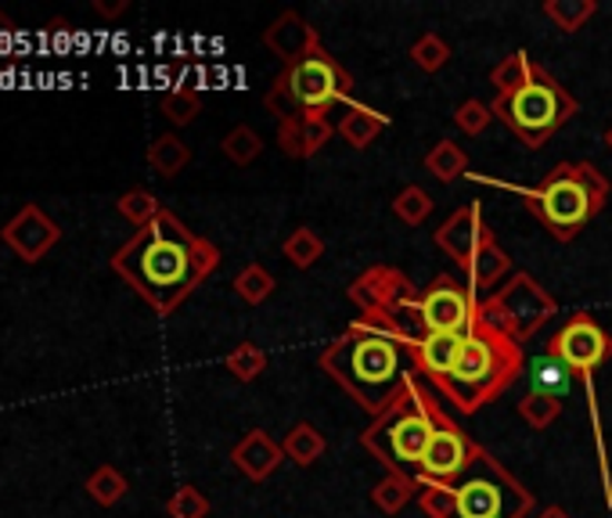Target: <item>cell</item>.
Segmentation results:
<instances>
[{"mask_svg":"<svg viewBox=\"0 0 612 518\" xmlns=\"http://www.w3.org/2000/svg\"><path fill=\"white\" fill-rule=\"evenodd\" d=\"M217 267L220 249L188 231V223L170 209H162L141 231H134L127 246L112 256V270L159 317H170Z\"/></svg>","mask_w":612,"mask_h":518,"instance_id":"cell-1","label":"cell"},{"mask_svg":"<svg viewBox=\"0 0 612 518\" xmlns=\"http://www.w3.org/2000/svg\"><path fill=\"white\" fill-rule=\"evenodd\" d=\"M317 368L372 418L386 415L404 386L418 375L415 353L407 342L361 321H354L339 339L325 346Z\"/></svg>","mask_w":612,"mask_h":518,"instance_id":"cell-2","label":"cell"},{"mask_svg":"<svg viewBox=\"0 0 612 518\" xmlns=\"http://www.w3.org/2000/svg\"><path fill=\"white\" fill-rule=\"evenodd\" d=\"M418 505L428 518H530L537 500L494 454L480 450L454 482H425Z\"/></svg>","mask_w":612,"mask_h":518,"instance_id":"cell-3","label":"cell"},{"mask_svg":"<svg viewBox=\"0 0 612 518\" xmlns=\"http://www.w3.org/2000/svg\"><path fill=\"white\" fill-rule=\"evenodd\" d=\"M476 180L523 198V206L541 220V227L555 241H573L605 209L612 191L609 177L594 162H559L555 170H547L541 177V185L533 188H515L494 177H476Z\"/></svg>","mask_w":612,"mask_h":518,"instance_id":"cell-4","label":"cell"},{"mask_svg":"<svg viewBox=\"0 0 612 518\" xmlns=\"http://www.w3.org/2000/svg\"><path fill=\"white\" fill-rule=\"evenodd\" d=\"M523 346L476 317V325L465 335L462 357H457L454 371L443 378L440 392L454 404L457 415H480L486 404H494L523 375Z\"/></svg>","mask_w":612,"mask_h":518,"instance_id":"cell-5","label":"cell"},{"mask_svg":"<svg viewBox=\"0 0 612 518\" xmlns=\"http://www.w3.org/2000/svg\"><path fill=\"white\" fill-rule=\"evenodd\" d=\"M436 392H428L415 375L386 415L361 432V447L393 476H418L422 454L436 429Z\"/></svg>","mask_w":612,"mask_h":518,"instance_id":"cell-6","label":"cell"},{"mask_svg":"<svg viewBox=\"0 0 612 518\" xmlns=\"http://www.w3.org/2000/svg\"><path fill=\"white\" fill-rule=\"evenodd\" d=\"M547 357L559 360L584 382L588 392V410H591V432H594V454H599V476H602V494L605 505L612 508V471H609V454H605V436H602V415H599V392H594V371L612 357V335L594 321L591 313H573L547 342Z\"/></svg>","mask_w":612,"mask_h":518,"instance_id":"cell-7","label":"cell"},{"mask_svg":"<svg viewBox=\"0 0 612 518\" xmlns=\"http://www.w3.org/2000/svg\"><path fill=\"white\" fill-rule=\"evenodd\" d=\"M494 116L526 148H544L576 116V98L544 66H533L523 90L509 98H494Z\"/></svg>","mask_w":612,"mask_h":518,"instance_id":"cell-8","label":"cell"},{"mask_svg":"<svg viewBox=\"0 0 612 518\" xmlns=\"http://www.w3.org/2000/svg\"><path fill=\"white\" fill-rule=\"evenodd\" d=\"M559 302L547 288L533 278V273L519 270L504 281L497 292H490L480 299V317L490 321L494 328H501L509 339H515L519 346L530 342L551 317H555Z\"/></svg>","mask_w":612,"mask_h":518,"instance_id":"cell-9","label":"cell"},{"mask_svg":"<svg viewBox=\"0 0 612 518\" xmlns=\"http://www.w3.org/2000/svg\"><path fill=\"white\" fill-rule=\"evenodd\" d=\"M278 80L288 87V94L296 98L303 116H328L339 101L354 98V76L325 48H314L306 58H299L296 66H285Z\"/></svg>","mask_w":612,"mask_h":518,"instance_id":"cell-10","label":"cell"},{"mask_svg":"<svg viewBox=\"0 0 612 518\" xmlns=\"http://www.w3.org/2000/svg\"><path fill=\"white\" fill-rule=\"evenodd\" d=\"M415 307L425 335H468L480 317V296L451 273H436L425 292H418Z\"/></svg>","mask_w":612,"mask_h":518,"instance_id":"cell-11","label":"cell"},{"mask_svg":"<svg viewBox=\"0 0 612 518\" xmlns=\"http://www.w3.org/2000/svg\"><path fill=\"white\" fill-rule=\"evenodd\" d=\"M483 447L472 439L462 425H457L443 404H436V429H433V439H428V447L422 454V465H418V482H454L462 471L472 465V457H476Z\"/></svg>","mask_w":612,"mask_h":518,"instance_id":"cell-12","label":"cell"},{"mask_svg":"<svg viewBox=\"0 0 612 518\" xmlns=\"http://www.w3.org/2000/svg\"><path fill=\"white\" fill-rule=\"evenodd\" d=\"M415 285L407 281L404 270L396 267H367L361 278L349 281L346 299L361 310L357 321L367 328H382L396 313V307L415 299Z\"/></svg>","mask_w":612,"mask_h":518,"instance_id":"cell-13","label":"cell"},{"mask_svg":"<svg viewBox=\"0 0 612 518\" xmlns=\"http://www.w3.org/2000/svg\"><path fill=\"white\" fill-rule=\"evenodd\" d=\"M490 241H497V235L490 231V223L483 220L480 202H468L462 209H454L451 217L433 231V246L443 256H451L462 270H468L472 256H476L483 246H490Z\"/></svg>","mask_w":612,"mask_h":518,"instance_id":"cell-14","label":"cell"},{"mask_svg":"<svg viewBox=\"0 0 612 518\" xmlns=\"http://www.w3.org/2000/svg\"><path fill=\"white\" fill-rule=\"evenodd\" d=\"M0 238H4V246L22 259V263H40L43 256H48L58 241H61V227L43 212L40 206H22L14 217L4 223V231H0Z\"/></svg>","mask_w":612,"mask_h":518,"instance_id":"cell-15","label":"cell"},{"mask_svg":"<svg viewBox=\"0 0 612 518\" xmlns=\"http://www.w3.org/2000/svg\"><path fill=\"white\" fill-rule=\"evenodd\" d=\"M264 48L274 58H282L285 66H296L299 58H306L314 48H320V37H317V29L306 22L299 11L285 8L278 19L264 29Z\"/></svg>","mask_w":612,"mask_h":518,"instance_id":"cell-16","label":"cell"},{"mask_svg":"<svg viewBox=\"0 0 612 518\" xmlns=\"http://www.w3.org/2000/svg\"><path fill=\"white\" fill-rule=\"evenodd\" d=\"M231 461H235V468L241 471L245 479L264 482V479H270L274 471L282 468L285 450H282L278 439H270L264 429H249L231 447Z\"/></svg>","mask_w":612,"mask_h":518,"instance_id":"cell-17","label":"cell"},{"mask_svg":"<svg viewBox=\"0 0 612 518\" xmlns=\"http://www.w3.org/2000/svg\"><path fill=\"white\" fill-rule=\"evenodd\" d=\"M465 349V335H425L422 342L411 346V353H415V363H418V375L428 378L436 389L443 386V378H447L454 371L457 357H462Z\"/></svg>","mask_w":612,"mask_h":518,"instance_id":"cell-18","label":"cell"},{"mask_svg":"<svg viewBox=\"0 0 612 518\" xmlns=\"http://www.w3.org/2000/svg\"><path fill=\"white\" fill-rule=\"evenodd\" d=\"M332 133L335 127L328 123V116H299L278 123V145L288 159H310L332 141Z\"/></svg>","mask_w":612,"mask_h":518,"instance_id":"cell-19","label":"cell"},{"mask_svg":"<svg viewBox=\"0 0 612 518\" xmlns=\"http://www.w3.org/2000/svg\"><path fill=\"white\" fill-rule=\"evenodd\" d=\"M468 288L476 296H490V292H497L501 281L512 273V256L501 249V241H490V246H483L476 256H472V263H468Z\"/></svg>","mask_w":612,"mask_h":518,"instance_id":"cell-20","label":"cell"},{"mask_svg":"<svg viewBox=\"0 0 612 518\" xmlns=\"http://www.w3.org/2000/svg\"><path fill=\"white\" fill-rule=\"evenodd\" d=\"M389 127V119L386 116H378L375 109H367V104H346V112L339 119V127H335V133L343 137V141L349 148H372L375 145V137Z\"/></svg>","mask_w":612,"mask_h":518,"instance_id":"cell-21","label":"cell"},{"mask_svg":"<svg viewBox=\"0 0 612 518\" xmlns=\"http://www.w3.org/2000/svg\"><path fill=\"white\" fill-rule=\"evenodd\" d=\"M282 450H285V457H288V461H293V465L310 468V465H317V461H320V454L328 450V439L320 436V429H317L314 421H296L293 429L285 432Z\"/></svg>","mask_w":612,"mask_h":518,"instance_id":"cell-22","label":"cell"},{"mask_svg":"<svg viewBox=\"0 0 612 518\" xmlns=\"http://www.w3.org/2000/svg\"><path fill=\"white\" fill-rule=\"evenodd\" d=\"M148 166L156 170L162 180H174L177 173L188 170V162H191V148L180 141L177 133H159L156 141L148 145Z\"/></svg>","mask_w":612,"mask_h":518,"instance_id":"cell-23","label":"cell"},{"mask_svg":"<svg viewBox=\"0 0 612 518\" xmlns=\"http://www.w3.org/2000/svg\"><path fill=\"white\" fill-rule=\"evenodd\" d=\"M425 170L433 173L440 185H451L457 177H468V156L465 148L451 141V137H443L433 148L425 151Z\"/></svg>","mask_w":612,"mask_h":518,"instance_id":"cell-24","label":"cell"},{"mask_svg":"<svg viewBox=\"0 0 612 518\" xmlns=\"http://www.w3.org/2000/svg\"><path fill=\"white\" fill-rule=\"evenodd\" d=\"M418 494H422V486H418L415 476H393L389 471L386 479L372 486V505L382 515H396V511H404Z\"/></svg>","mask_w":612,"mask_h":518,"instance_id":"cell-25","label":"cell"},{"mask_svg":"<svg viewBox=\"0 0 612 518\" xmlns=\"http://www.w3.org/2000/svg\"><path fill=\"white\" fill-rule=\"evenodd\" d=\"M519 418H523L533 432H544V429H551L559 418H562V396H555V392H544V389H537L533 386L523 400H519Z\"/></svg>","mask_w":612,"mask_h":518,"instance_id":"cell-26","label":"cell"},{"mask_svg":"<svg viewBox=\"0 0 612 518\" xmlns=\"http://www.w3.org/2000/svg\"><path fill=\"white\" fill-rule=\"evenodd\" d=\"M533 58L526 51H512L509 58H501V62L494 66V72H490V87L497 90V98H509L515 94V90H523L530 83L533 76Z\"/></svg>","mask_w":612,"mask_h":518,"instance_id":"cell-27","label":"cell"},{"mask_svg":"<svg viewBox=\"0 0 612 518\" xmlns=\"http://www.w3.org/2000/svg\"><path fill=\"white\" fill-rule=\"evenodd\" d=\"M541 11L562 33H576V29H584L599 14V0H544Z\"/></svg>","mask_w":612,"mask_h":518,"instance_id":"cell-28","label":"cell"},{"mask_svg":"<svg viewBox=\"0 0 612 518\" xmlns=\"http://www.w3.org/2000/svg\"><path fill=\"white\" fill-rule=\"evenodd\" d=\"M83 490L90 494V500H95V505L112 508V505H119L122 497H127L130 486H127V476H122L116 465H101V468H95L87 476Z\"/></svg>","mask_w":612,"mask_h":518,"instance_id":"cell-29","label":"cell"},{"mask_svg":"<svg viewBox=\"0 0 612 518\" xmlns=\"http://www.w3.org/2000/svg\"><path fill=\"white\" fill-rule=\"evenodd\" d=\"M282 256L296 270H310L317 259L325 256V241H320V235L314 231V227H296V231L282 241Z\"/></svg>","mask_w":612,"mask_h":518,"instance_id":"cell-30","label":"cell"},{"mask_svg":"<svg viewBox=\"0 0 612 518\" xmlns=\"http://www.w3.org/2000/svg\"><path fill=\"white\" fill-rule=\"evenodd\" d=\"M274 288H278V281H274V273L264 263H249L235 273V292L241 302H249V307L267 302L274 296Z\"/></svg>","mask_w":612,"mask_h":518,"instance_id":"cell-31","label":"cell"},{"mask_svg":"<svg viewBox=\"0 0 612 518\" xmlns=\"http://www.w3.org/2000/svg\"><path fill=\"white\" fill-rule=\"evenodd\" d=\"M220 151L227 156V162L253 166L259 159V151H264V137H259L249 123H238V127H231V130L224 133Z\"/></svg>","mask_w":612,"mask_h":518,"instance_id":"cell-32","label":"cell"},{"mask_svg":"<svg viewBox=\"0 0 612 518\" xmlns=\"http://www.w3.org/2000/svg\"><path fill=\"white\" fill-rule=\"evenodd\" d=\"M428 212H433V195H428L422 185H407L396 191L393 198V217L407 223V227H422L428 220Z\"/></svg>","mask_w":612,"mask_h":518,"instance_id":"cell-33","label":"cell"},{"mask_svg":"<svg viewBox=\"0 0 612 518\" xmlns=\"http://www.w3.org/2000/svg\"><path fill=\"white\" fill-rule=\"evenodd\" d=\"M116 209H119V217H127V220L137 227V231H141V227H148V223L162 212L159 198L151 195L148 188H134V191H127V195H119Z\"/></svg>","mask_w":612,"mask_h":518,"instance_id":"cell-34","label":"cell"},{"mask_svg":"<svg viewBox=\"0 0 612 518\" xmlns=\"http://www.w3.org/2000/svg\"><path fill=\"white\" fill-rule=\"evenodd\" d=\"M224 363L238 382H256V378L267 371V353L256 342H238L231 353H227Z\"/></svg>","mask_w":612,"mask_h":518,"instance_id":"cell-35","label":"cell"},{"mask_svg":"<svg viewBox=\"0 0 612 518\" xmlns=\"http://www.w3.org/2000/svg\"><path fill=\"white\" fill-rule=\"evenodd\" d=\"M411 62H415L422 72H440L451 62V43L436 37V33H422L415 43H411Z\"/></svg>","mask_w":612,"mask_h":518,"instance_id":"cell-36","label":"cell"},{"mask_svg":"<svg viewBox=\"0 0 612 518\" xmlns=\"http://www.w3.org/2000/svg\"><path fill=\"white\" fill-rule=\"evenodd\" d=\"M162 116L170 119L174 127H191L195 119H198V112H203V94L198 90H170V94L162 98Z\"/></svg>","mask_w":612,"mask_h":518,"instance_id":"cell-37","label":"cell"},{"mask_svg":"<svg viewBox=\"0 0 612 518\" xmlns=\"http://www.w3.org/2000/svg\"><path fill=\"white\" fill-rule=\"evenodd\" d=\"M494 104H486V101H480V98H465L462 104L454 109V127L462 130L465 137H480V133H486V127L494 123Z\"/></svg>","mask_w":612,"mask_h":518,"instance_id":"cell-38","label":"cell"},{"mask_svg":"<svg viewBox=\"0 0 612 518\" xmlns=\"http://www.w3.org/2000/svg\"><path fill=\"white\" fill-rule=\"evenodd\" d=\"M166 515L170 518H209V497L198 486H180V490L166 500Z\"/></svg>","mask_w":612,"mask_h":518,"instance_id":"cell-39","label":"cell"},{"mask_svg":"<svg viewBox=\"0 0 612 518\" xmlns=\"http://www.w3.org/2000/svg\"><path fill=\"white\" fill-rule=\"evenodd\" d=\"M264 109H267L270 116H278V123H288V119H299V116H303L299 104H296V98L288 94V87H285L282 80L270 83V90L264 94Z\"/></svg>","mask_w":612,"mask_h":518,"instance_id":"cell-40","label":"cell"},{"mask_svg":"<svg viewBox=\"0 0 612 518\" xmlns=\"http://www.w3.org/2000/svg\"><path fill=\"white\" fill-rule=\"evenodd\" d=\"M127 8H130L127 0H95V11L105 14V19H119V14Z\"/></svg>","mask_w":612,"mask_h":518,"instance_id":"cell-41","label":"cell"},{"mask_svg":"<svg viewBox=\"0 0 612 518\" xmlns=\"http://www.w3.org/2000/svg\"><path fill=\"white\" fill-rule=\"evenodd\" d=\"M11 29H14V22L8 19L4 11H0V48H8V40H11Z\"/></svg>","mask_w":612,"mask_h":518,"instance_id":"cell-42","label":"cell"},{"mask_svg":"<svg viewBox=\"0 0 612 518\" xmlns=\"http://www.w3.org/2000/svg\"><path fill=\"white\" fill-rule=\"evenodd\" d=\"M537 518H573V515L565 511L562 505H547V508H541V511H537Z\"/></svg>","mask_w":612,"mask_h":518,"instance_id":"cell-43","label":"cell"},{"mask_svg":"<svg viewBox=\"0 0 612 518\" xmlns=\"http://www.w3.org/2000/svg\"><path fill=\"white\" fill-rule=\"evenodd\" d=\"M605 145H609V148H612V127H609V130H605Z\"/></svg>","mask_w":612,"mask_h":518,"instance_id":"cell-44","label":"cell"}]
</instances>
